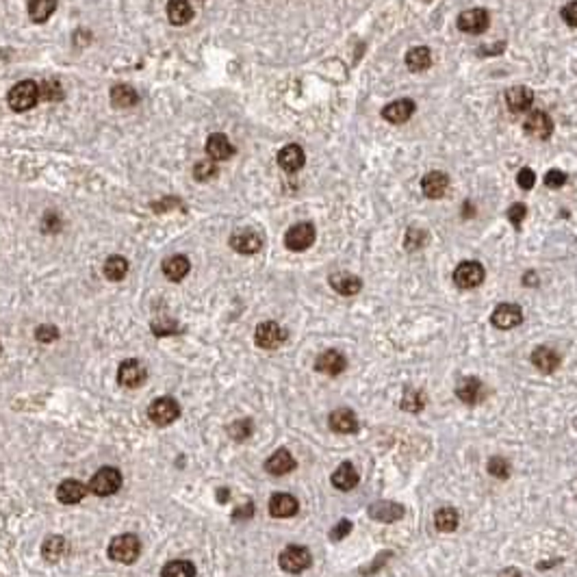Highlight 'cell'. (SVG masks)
Masks as SVG:
<instances>
[{"label": "cell", "mask_w": 577, "mask_h": 577, "mask_svg": "<svg viewBox=\"0 0 577 577\" xmlns=\"http://www.w3.org/2000/svg\"><path fill=\"white\" fill-rule=\"evenodd\" d=\"M139 552H142V543L135 534L115 536L111 545H109V558L115 562H122V565H133V562L139 558Z\"/></svg>", "instance_id": "obj_1"}, {"label": "cell", "mask_w": 577, "mask_h": 577, "mask_svg": "<svg viewBox=\"0 0 577 577\" xmlns=\"http://www.w3.org/2000/svg\"><path fill=\"white\" fill-rule=\"evenodd\" d=\"M9 106L13 111H29L39 100V85L33 80H22L9 91Z\"/></svg>", "instance_id": "obj_2"}, {"label": "cell", "mask_w": 577, "mask_h": 577, "mask_svg": "<svg viewBox=\"0 0 577 577\" xmlns=\"http://www.w3.org/2000/svg\"><path fill=\"white\" fill-rule=\"evenodd\" d=\"M122 486V473L115 469V466H102L100 471H95L91 482H89V490L98 497H109V495L117 493Z\"/></svg>", "instance_id": "obj_3"}, {"label": "cell", "mask_w": 577, "mask_h": 577, "mask_svg": "<svg viewBox=\"0 0 577 577\" xmlns=\"http://www.w3.org/2000/svg\"><path fill=\"white\" fill-rule=\"evenodd\" d=\"M280 562V569L286 571V573H302V571H306L310 567V562H313V556L306 547H302V545H288L284 552L280 554L278 558Z\"/></svg>", "instance_id": "obj_4"}, {"label": "cell", "mask_w": 577, "mask_h": 577, "mask_svg": "<svg viewBox=\"0 0 577 577\" xmlns=\"http://www.w3.org/2000/svg\"><path fill=\"white\" fill-rule=\"evenodd\" d=\"M148 417L155 425H161L163 428V425H170L181 417V406H178V402L172 400V397H159V400L150 404Z\"/></svg>", "instance_id": "obj_5"}, {"label": "cell", "mask_w": 577, "mask_h": 577, "mask_svg": "<svg viewBox=\"0 0 577 577\" xmlns=\"http://www.w3.org/2000/svg\"><path fill=\"white\" fill-rule=\"evenodd\" d=\"M315 235H317V232H315V226L310 222H299V224H295V226H291L286 230L284 245L291 252H304L313 245Z\"/></svg>", "instance_id": "obj_6"}, {"label": "cell", "mask_w": 577, "mask_h": 577, "mask_svg": "<svg viewBox=\"0 0 577 577\" xmlns=\"http://www.w3.org/2000/svg\"><path fill=\"white\" fill-rule=\"evenodd\" d=\"M486 271L477 260H462V263L453 269V282L460 288H475L484 282Z\"/></svg>", "instance_id": "obj_7"}, {"label": "cell", "mask_w": 577, "mask_h": 577, "mask_svg": "<svg viewBox=\"0 0 577 577\" xmlns=\"http://www.w3.org/2000/svg\"><path fill=\"white\" fill-rule=\"evenodd\" d=\"M254 341H256V346L263 350H276L286 341V330L282 326H278L276 321H263L256 328Z\"/></svg>", "instance_id": "obj_8"}, {"label": "cell", "mask_w": 577, "mask_h": 577, "mask_svg": "<svg viewBox=\"0 0 577 577\" xmlns=\"http://www.w3.org/2000/svg\"><path fill=\"white\" fill-rule=\"evenodd\" d=\"M490 26V16L486 9H466L458 16V29L469 35H479Z\"/></svg>", "instance_id": "obj_9"}, {"label": "cell", "mask_w": 577, "mask_h": 577, "mask_svg": "<svg viewBox=\"0 0 577 577\" xmlns=\"http://www.w3.org/2000/svg\"><path fill=\"white\" fill-rule=\"evenodd\" d=\"M146 378H148V371H146L144 363L135 361V359H128V361H124V363L120 365L117 382L122 384V387H126V389H139L142 384L146 382Z\"/></svg>", "instance_id": "obj_10"}, {"label": "cell", "mask_w": 577, "mask_h": 577, "mask_svg": "<svg viewBox=\"0 0 577 577\" xmlns=\"http://www.w3.org/2000/svg\"><path fill=\"white\" fill-rule=\"evenodd\" d=\"M490 321L499 330H512L523 324V310H521V306H517V304H499L493 310Z\"/></svg>", "instance_id": "obj_11"}, {"label": "cell", "mask_w": 577, "mask_h": 577, "mask_svg": "<svg viewBox=\"0 0 577 577\" xmlns=\"http://www.w3.org/2000/svg\"><path fill=\"white\" fill-rule=\"evenodd\" d=\"M230 245L239 254H256L263 247V237L252 228H241L230 237Z\"/></svg>", "instance_id": "obj_12"}, {"label": "cell", "mask_w": 577, "mask_h": 577, "mask_svg": "<svg viewBox=\"0 0 577 577\" xmlns=\"http://www.w3.org/2000/svg\"><path fill=\"white\" fill-rule=\"evenodd\" d=\"M523 131L530 137H536V139H549L552 133H554V122H552V117H549L545 111H532L525 117Z\"/></svg>", "instance_id": "obj_13"}, {"label": "cell", "mask_w": 577, "mask_h": 577, "mask_svg": "<svg viewBox=\"0 0 577 577\" xmlns=\"http://www.w3.org/2000/svg\"><path fill=\"white\" fill-rule=\"evenodd\" d=\"M346 367H348L346 356L337 350H326L317 356V361H315V369L326 376H339L346 371Z\"/></svg>", "instance_id": "obj_14"}, {"label": "cell", "mask_w": 577, "mask_h": 577, "mask_svg": "<svg viewBox=\"0 0 577 577\" xmlns=\"http://www.w3.org/2000/svg\"><path fill=\"white\" fill-rule=\"evenodd\" d=\"M367 512L374 521H380V523H395V521L404 519V514H406L404 506L395 504V501H376L369 506Z\"/></svg>", "instance_id": "obj_15"}, {"label": "cell", "mask_w": 577, "mask_h": 577, "mask_svg": "<svg viewBox=\"0 0 577 577\" xmlns=\"http://www.w3.org/2000/svg\"><path fill=\"white\" fill-rule=\"evenodd\" d=\"M447 187H449V176L445 172H428L421 178V191L430 200L443 198L447 194Z\"/></svg>", "instance_id": "obj_16"}, {"label": "cell", "mask_w": 577, "mask_h": 577, "mask_svg": "<svg viewBox=\"0 0 577 577\" xmlns=\"http://www.w3.org/2000/svg\"><path fill=\"white\" fill-rule=\"evenodd\" d=\"M456 395H458V400L464 402V404H469V406H475L484 400V384L479 378H462L460 384H458V389H456Z\"/></svg>", "instance_id": "obj_17"}, {"label": "cell", "mask_w": 577, "mask_h": 577, "mask_svg": "<svg viewBox=\"0 0 577 577\" xmlns=\"http://www.w3.org/2000/svg\"><path fill=\"white\" fill-rule=\"evenodd\" d=\"M297 510H299V501L288 493H276L269 499V514L276 519H288L297 514Z\"/></svg>", "instance_id": "obj_18"}, {"label": "cell", "mask_w": 577, "mask_h": 577, "mask_svg": "<svg viewBox=\"0 0 577 577\" xmlns=\"http://www.w3.org/2000/svg\"><path fill=\"white\" fill-rule=\"evenodd\" d=\"M506 102L512 113H525L534 104V91L525 85H514L506 91Z\"/></svg>", "instance_id": "obj_19"}, {"label": "cell", "mask_w": 577, "mask_h": 577, "mask_svg": "<svg viewBox=\"0 0 577 577\" xmlns=\"http://www.w3.org/2000/svg\"><path fill=\"white\" fill-rule=\"evenodd\" d=\"M328 421H330V428L339 434H352L359 430V417L350 408H339L335 412H330Z\"/></svg>", "instance_id": "obj_20"}, {"label": "cell", "mask_w": 577, "mask_h": 577, "mask_svg": "<svg viewBox=\"0 0 577 577\" xmlns=\"http://www.w3.org/2000/svg\"><path fill=\"white\" fill-rule=\"evenodd\" d=\"M295 466H297V462L291 456V451H288V449H278V451H273L271 456L267 458L265 471L271 473V475H286V473H291Z\"/></svg>", "instance_id": "obj_21"}, {"label": "cell", "mask_w": 577, "mask_h": 577, "mask_svg": "<svg viewBox=\"0 0 577 577\" xmlns=\"http://www.w3.org/2000/svg\"><path fill=\"white\" fill-rule=\"evenodd\" d=\"M560 363H562V359L554 348L541 346L532 352V365L539 371H543V374H554V371L560 367Z\"/></svg>", "instance_id": "obj_22"}, {"label": "cell", "mask_w": 577, "mask_h": 577, "mask_svg": "<svg viewBox=\"0 0 577 577\" xmlns=\"http://www.w3.org/2000/svg\"><path fill=\"white\" fill-rule=\"evenodd\" d=\"M415 102H412L410 98H404V100H395L391 104H387L382 109V117L391 122V124H404L412 117V113H415Z\"/></svg>", "instance_id": "obj_23"}, {"label": "cell", "mask_w": 577, "mask_h": 577, "mask_svg": "<svg viewBox=\"0 0 577 577\" xmlns=\"http://www.w3.org/2000/svg\"><path fill=\"white\" fill-rule=\"evenodd\" d=\"M206 155H209L211 161H226L235 155V146L230 144L226 135L215 133L209 137V142H206Z\"/></svg>", "instance_id": "obj_24"}, {"label": "cell", "mask_w": 577, "mask_h": 577, "mask_svg": "<svg viewBox=\"0 0 577 577\" xmlns=\"http://www.w3.org/2000/svg\"><path fill=\"white\" fill-rule=\"evenodd\" d=\"M330 286H332L335 291L341 293V295H356V293H361L363 280L359 276H354V273L337 271V273L330 276Z\"/></svg>", "instance_id": "obj_25"}, {"label": "cell", "mask_w": 577, "mask_h": 577, "mask_svg": "<svg viewBox=\"0 0 577 577\" xmlns=\"http://www.w3.org/2000/svg\"><path fill=\"white\" fill-rule=\"evenodd\" d=\"M304 150L295 144H288L284 146L280 152H278V165L284 172H297L299 168H304Z\"/></svg>", "instance_id": "obj_26"}, {"label": "cell", "mask_w": 577, "mask_h": 577, "mask_svg": "<svg viewBox=\"0 0 577 577\" xmlns=\"http://www.w3.org/2000/svg\"><path fill=\"white\" fill-rule=\"evenodd\" d=\"M161 269H163V273H165V278H170V280H174V282H181L187 273H189V269H191V265H189V258L187 256H183V254H176V256H168L163 260V265H161Z\"/></svg>", "instance_id": "obj_27"}, {"label": "cell", "mask_w": 577, "mask_h": 577, "mask_svg": "<svg viewBox=\"0 0 577 577\" xmlns=\"http://www.w3.org/2000/svg\"><path fill=\"white\" fill-rule=\"evenodd\" d=\"M330 482H332V486L339 488V490H352V488L359 486L361 477H359V473H356L352 462H343V464H339V469L332 473V479H330Z\"/></svg>", "instance_id": "obj_28"}, {"label": "cell", "mask_w": 577, "mask_h": 577, "mask_svg": "<svg viewBox=\"0 0 577 577\" xmlns=\"http://www.w3.org/2000/svg\"><path fill=\"white\" fill-rule=\"evenodd\" d=\"M85 493H87L85 484L78 482V479H65L57 488V499L65 506H72L85 497Z\"/></svg>", "instance_id": "obj_29"}, {"label": "cell", "mask_w": 577, "mask_h": 577, "mask_svg": "<svg viewBox=\"0 0 577 577\" xmlns=\"http://www.w3.org/2000/svg\"><path fill=\"white\" fill-rule=\"evenodd\" d=\"M406 65L410 67V72H423V70H428V67L432 65L430 48H425V46L410 48L408 54H406Z\"/></svg>", "instance_id": "obj_30"}, {"label": "cell", "mask_w": 577, "mask_h": 577, "mask_svg": "<svg viewBox=\"0 0 577 577\" xmlns=\"http://www.w3.org/2000/svg\"><path fill=\"white\" fill-rule=\"evenodd\" d=\"M191 16H194V9H191L189 0H170L168 3V18L172 24L183 26L191 20Z\"/></svg>", "instance_id": "obj_31"}, {"label": "cell", "mask_w": 577, "mask_h": 577, "mask_svg": "<svg viewBox=\"0 0 577 577\" xmlns=\"http://www.w3.org/2000/svg\"><path fill=\"white\" fill-rule=\"evenodd\" d=\"M434 523L441 532H453L460 523V517L451 506H443L434 512Z\"/></svg>", "instance_id": "obj_32"}, {"label": "cell", "mask_w": 577, "mask_h": 577, "mask_svg": "<svg viewBox=\"0 0 577 577\" xmlns=\"http://www.w3.org/2000/svg\"><path fill=\"white\" fill-rule=\"evenodd\" d=\"M425 402H428V395H425L421 389L408 387L404 391V397H402V410H406V412H419V410L425 408Z\"/></svg>", "instance_id": "obj_33"}, {"label": "cell", "mask_w": 577, "mask_h": 577, "mask_svg": "<svg viewBox=\"0 0 577 577\" xmlns=\"http://www.w3.org/2000/svg\"><path fill=\"white\" fill-rule=\"evenodd\" d=\"M161 577H196V567L189 560H172L163 567Z\"/></svg>", "instance_id": "obj_34"}, {"label": "cell", "mask_w": 577, "mask_h": 577, "mask_svg": "<svg viewBox=\"0 0 577 577\" xmlns=\"http://www.w3.org/2000/svg\"><path fill=\"white\" fill-rule=\"evenodd\" d=\"M54 9H57V0H31L29 5V16L33 22H46Z\"/></svg>", "instance_id": "obj_35"}, {"label": "cell", "mask_w": 577, "mask_h": 577, "mask_svg": "<svg viewBox=\"0 0 577 577\" xmlns=\"http://www.w3.org/2000/svg\"><path fill=\"white\" fill-rule=\"evenodd\" d=\"M128 273V260L124 258V256H109L106 258V263H104V276L109 280H122L124 276Z\"/></svg>", "instance_id": "obj_36"}, {"label": "cell", "mask_w": 577, "mask_h": 577, "mask_svg": "<svg viewBox=\"0 0 577 577\" xmlns=\"http://www.w3.org/2000/svg\"><path fill=\"white\" fill-rule=\"evenodd\" d=\"M63 554H65V541L61 536H48L44 545H41V556L48 562H57Z\"/></svg>", "instance_id": "obj_37"}, {"label": "cell", "mask_w": 577, "mask_h": 577, "mask_svg": "<svg viewBox=\"0 0 577 577\" xmlns=\"http://www.w3.org/2000/svg\"><path fill=\"white\" fill-rule=\"evenodd\" d=\"M111 102L115 106H133L137 102V91L131 85H115L111 89Z\"/></svg>", "instance_id": "obj_38"}, {"label": "cell", "mask_w": 577, "mask_h": 577, "mask_svg": "<svg viewBox=\"0 0 577 577\" xmlns=\"http://www.w3.org/2000/svg\"><path fill=\"white\" fill-rule=\"evenodd\" d=\"M510 462H508L504 456H493L486 464V471L493 475V477H497V479H508L510 477Z\"/></svg>", "instance_id": "obj_39"}, {"label": "cell", "mask_w": 577, "mask_h": 577, "mask_svg": "<svg viewBox=\"0 0 577 577\" xmlns=\"http://www.w3.org/2000/svg\"><path fill=\"white\" fill-rule=\"evenodd\" d=\"M252 432H254V425L250 419H239L228 428V434L235 438V441H245V438L252 436Z\"/></svg>", "instance_id": "obj_40"}, {"label": "cell", "mask_w": 577, "mask_h": 577, "mask_svg": "<svg viewBox=\"0 0 577 577\" xmlns=\"http://www.w3.org/2000/svg\"><path fill=\"white\" fill-rule=\"evenodd\" d=\"M425 241H428V235H425L423 230L408 228L406 239H404V247H406L408 252H415V250H421V247L425 245Z\"/></svg>", "instance_id": "obj_41"}, {"label": "cell", "mask_w": 577, "mask_h": 577, "mask_svg": "<svg viewBox=\"0 0 577 577\" xmlns=\"http://www.w3.org/2000/svg\"><path fill=\"white\" fill-rule=\"evenodd\" d=\"M61 95H63V91H61L59 82H41V85H39V98L41 100L54 102V100H59Z\"/></svg>", "instance_id": "obj_42"}, {"label": "cell", "mask_w": 577, "mask_h": 577, "mask_svg": "<svg viewBox=\"0 0 577 577\" xmlns=\"http://www.w3.org/2000/svg\"><path fill=\"white\" fill-rule=\"evenodd\" d=\"M217 172L215 168V161H200L196 163V168H194V176H196V181H209V178H213Z\"/></svg>", "instance_id": "obj_43"}, {"label": "cell", "mask_w": 577, "mask_h": 577, "mask_svg": "<svg viewBox=\"0 0 577 577\" xmlns=\"http://www.w3.org/2000/svg\"><path fill=\"white\" fill-rule=\"evenodd\" d=\"M525 215H528V206H525V204H521V202L512 204L510 209H508V219H510L512 226H514L517 230L521 228V224H523Z\"/></svg>", "instance_id": "obj_44"}, {"label": "cell", "mask_w": 577, "mask_h": 577, "mask_svg": "<svg viewBox=\"0 0 577 577\" xmlns=\"http://www.w3.org/2000/svg\"><path fill=\"white\" fill-rule=\"evenodd\" d=\"M352 528H354V523H352V521H348V519H341L339 523H337V525H335L332 530H330V541H332V543H339V541H343V539H346V536H348V534L352 532Z\"/></svg>", "instance_id": "obj_45"}, {"label": "cell", "mask_w": 577, "mask_h": 577, "mask_svg": "<svg viewBox=\"0 0 577 577\" xmlns=\"http://www.w3.org/2000/svg\"><path fill=\"white\" fill-rule=\"evenodd\" d=\"M565 183H567V174L562 170H549L545 176V185L549 189H560V187H565Z\"/></svg>", "instance_id": "obj_46"}, {"label": "cell", "mask_w": 577, "mask_h": 577, "mask_svg": "<svg viewBox=\"0 0 577 577\" xmlns=\"http://www.w3.org/2000/svg\"><path fill=\"white\" fill-rule=\"evenodd\" d=\"M152 332L159 337H168V335L178 332V326H176V321H170V319H159V321H152Z\"/></svg>", "instance_id": "obj_47"}, {"label": "cell", "mask_w": 577, "mask_h": 577, "mask_svg": "<svg viewBox=\"0 0 577 577\" xmlns=\"http://www.w3.org/2000/svg\"><path fill=\"white\" fill-rule=\"evenodd\" d=\"M517 185L523 189V191H528V189H532L534 185H536V174L530 170V168H523L519 172V176H517Z\"/></svg>", "instance_id": "obj_48"}, {"label": "cell", "mask_w": 577, "mask_h": 577, "mask_svg": "<svg viewBox=\"0 0 577 577\" xmlns=\"http://www.w3.org/2000/svg\"><path fill=\"white\" fill-rule=\"evenodd\" d=\"M59 337V330L54 328V326H39L37 328V332H35V339L41 341V343H50Z\"/></svg>", "instance_id": "obj_49"}, {"label": "cell", "mask_w": 577, "mask_h": 577, "mask_svg": "<svg viewBox=\"0 0 577 577\" xmlns=\"http://www.w3.org/2000/svg\"><path fill=\"white\" fill-rule=\"evenodd\" d=\"M560 16H562V20H565L569 26H573V29H575V26H577V0H573V3H569L565 9H562Z\"/></svg>", "instance_id": "obj_50"}, {"label": "cell", "mask_w": 577, "mask_h": 577, "mask_svg": "<svg viewBox=\"0 0 577 577\" xmlns=\"http://www.w3.org/2000/svg\"><path fill=\"white\" fill-rule=\"evenodd\" d=\"M389 558H391V554H380V556L376 558L374 565H371V567H363V569H361V573H363V575H374V573H376L382 565H387V560H389Z\"/></svg>", "instance_id": "obj_51"}, {"label": "cell", "mask_w": 577, "mask_h": 577, "mask_svg": "<svg viewBox=\"0 0 577 577\" xmlns=\"http://www.w3.org/2000/svg\"><path fill=\"white\" fill-rule=\"evenodd\" d=\"M252 514H254V504H252V501H247L245 506H239V508H237L235 514H232V519H235V521H239V519H241V521H243V519H250Z\"/></svg>", "instance_id": "obj_52"}, {"label": "cell", "mask_w": 577, "mask_h": 577, "mask_svg": "<svg viewBox=\"0 0 577 577\" xmlns=\"http://www.w3.org/2000/svg\"><path fill=\"white\" fill-rule=\"evenodd\" d=\"M523 284H530V286H536L539 284V278H536V273L534 271H528L525 276H523Z\"/></svg>", "instance_id": "obj_53"}, {"label": "cell", "mask_w": 577, "mask_h": 577, "mask_svg": "<svg viewBox=\"0 0 577 577\" xmlns=\"http://www.w3.org/2000/svg\"><path fill=\"white\" fill-rule=\"evenodd\" d=\"M497 577H521V571H519V569H512V567H510V569H504V571H501V573H499Z\"/></svg>", "instance_id": "obj_54"}, {"label": "cell", "mask_w": 577, "mask_h": 577, "mask_svg": "<svg viewBox=\"0 0 577 577\" xmlns=\"http://www.w3.org/2000/svg\"><path fill=\"white\" fill-rule=\"evenodd\" d=\"M573 425H575V428H577V417H575V421H573Z\"/></svg>", "instance_id": "obj_55"}, {"label": "cell", "mask_w": 577, "mask_h": 577, "mask_svg": "<svg viewBox=\"0 0 577 577\" xmlns=\"http://www.w3.org/2000/svg\"><path fill=\"white\" fill-rule=\"evenodd\" d=\"M0 352H3V346H0Z\"/></svg>", "instance_id": "obj_56"}, {"label": "cell", "mask_w": 577, "mask_h": 577, "mask_svg": "<svg viewBox=\"0 0 577 577\" xmlns=\"http://www.w3.org/2000/svg\"><path fill=\"white\" fill-rule=\"evenodd\" d=\"M425 3H430V0H425Z\"/></svg>", "instance_id": "obj_57"}]
</instances>
